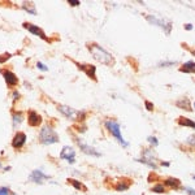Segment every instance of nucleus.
I'll list each match as a JSON object with an SVG mask.
<instances>
[{
    "instance_id": "nucleus-22",
    "label": "nucleus",
    "mask_w": 195,
    "mask_h": 195,
    "mask_svg": "<svg viewBox=\"0 0 195 195\" xmlns=\"http://www.w3.org/2000/svg\"><path fill=\"white\" fill-rule=\"evenodd\" d=\"M151 191L152 192H156V194H164L166 192V187L164 186L163 182H159V183H155L152 187H151Z\"/></svg>"
},
{
    "instance_id": "nucleus-28",
    "label": "nucleus",
    "mask_w": 195,
    "mask_h": 195,
    "mask_svg": "<svg viewBox=\"0 0 195 195\" xmlns=\"http://www.w3.org/2000/svg\"><path fill=\"white\" fill-rule=\"evenodd\" d=\"M37 68H38L39 70H42V72H47V70H48V68L44 65L43 63H40V61H38V63H37Z\"/></svg>"
},
{
    "instance_id": "nucleus-11",
    "label": "nucleus",
    "mask_w": 195,
    "mask_h": 195,
    "mask_svg": "<svg viewBox=\"0 0 195 195\" xmlns=\"http://www.w3.org/2000/svg\"><path fill=\"white\" fill-rule=\"evenodd\" d=\"M50 178H51V177L47 176V174H44L40 169H35V171L31 172V174L29 177V181H31L34 183H43L44 181H47Z\"/></svg>"
},
{
    "instance_id": "nucleus-3",
    "label": "nucleus",
    "mask_w": 195,
    "mask_h": 195,
    "mask_svg": "<svg viewBox=\"0 0 195 195\" xmlns=\"http://www.w3.org/2000/svg\"><path fill=\"white\" fill-rule=\"evenodd\" d=\"M39 142L42 145H54L59 142V135L54 130V128H51L50 125H44L39 131Z\"/></svg>"
},
{
    "instance_id": "nucleus-17",
    "label": "nucleus",
    "mask_w": 195,
    "mask_h": 195,
    "mask_svg": "<svg viewBox=\"0 0 195 195\" xmlns=\"http://www.w3.org/2000/svg\"><path fill=\"white\" fill-rule=\"evenodd\" d=\"M180 72L182 73H195V61H187V63H185L180 66Z\"/></svg>"
},
{
    "instance_id": "nucleus-39",
    "label": "nucleus",
    "mask_w": 195,
    "mask_h": 195,
    "mask_svg": "<svg viewBox=\"0 0 195 195\" xmlns=\"http://www.w3.org/2000/svg\"><path fill=\"white\" fill-rule=\"evenodd\" d=\"M0 168H2V163H0Z\"/></svg>"
},
{
    "instance_id": "nucleus-21",
    "label": "nucleus",
    "mask_w": 195,
    "mask_h": 195,
    "mask_svg": "<svg viewBox=\"0 0 195 195\" xmlns=\"http://www.w3.org/2000/svg\"><path fill=\"white\" fill-rule=\"evenodd\" d=\"M68 182L72 185L76 190H81V191H86V190H87L86 186H85L82 182H79V181H77V180H74V178H68Z\"/></svg>"
},
{
    "instance_id": "nucleus-20",
    "label": "nucleus",
    "mask_w": 195,
    "mask_h": 195,
    "mask_svg": "<svg viewBox=\"0 0 195 195\" xmlns=\"http://www.w3.org/2000/svg\"><path fill=\"white\" fill-rule=\"evenodd\" d=\"M131 182L130 181H126V180H122L120 181L119 183H116V186H114V189H116L117 191H126L129 187H130Z\"/></svg>"
},
{
    "instance_id": "nucleus-23",
    "label": "nucleus",
    "mask_w": 195,
    "mask_h": 195,
    "mask_svg": "<svg viewBox=\"0 0 195 195\" xmlns=\"http://www.w3.org/2000/svg\"><path fill=\"white\" fill-rule=\"evenodd\" d=\"M22 120H24V116H22L21 112H14L13 113V125L14 126L20 125V124L22 122Z\"/></svg>"
},
{
    "instance_id": "nucleus-16",
    "label": "nucleus",
    "mask_w": 195,
    "mask_h": 195,
    "mask_svg": "<svg viewBox=\"0 0 195 195\" xmlns=\"http://www.w3.org/2000/svg\"><path fill=\"white\" fill-rule=\"evenodd\" d=\"M176 105H177L178 108L185 109V111H187V112L192 111V108L190 107L191 103H190V100H189V97H186V96H182V97H180L178 100H176Z\"/></svg>"
},
{
    "instance_id": "nucleus-12",
    "label": "nucleus",
    "mask_w": 195,
    "mask_h": 195,
    "mask_svg": "<svg viewBox=\"0 0 195 195\" xmlns=\"http://www.w3.org/2000/svg\"><path fill=\"white\" fill-rule=\"evenodd\" d=\"M26 143V134L24 131H17L13 139H12V147L13 148H21Z\"/></svg>"
},
{
    "instance_id": "nucleus-33",
    "label": "nucleus",
    "mask_w": 195,
    "mask_h": 195,
    "mask_svg": "<svg viewBox=\"0 0 195 195\" xmlns=\"http://www.w3.org/2000/svg\"><path fill=\"white\" fill-rule=\"evenodd\" d=\"M70 5H72V7H78L79 4H81V3H79V2H77V0H69V2H68Z\"/></svg>"
},
{
    "instance_id": "nucleus-24",
    "label": "nucleus",
    "mask_w": 195,
    "mask_h": 195,
    "mask_svg": "<svg viewBox=\"0 0 195 195\" xmlns=\"http://www.w3.org/2000/svg\"><path fill=\"white\" fill-rule=\"evenodd\" d=\"M147 140H148V143L151 145V147H152V148L159 146V139H157L156 137H154V135H150V137H147Z\"/></svg>"
},
{
    "instance_id": "nucleus-35",
    "label": "nucleus",
    "mask_w": 195,
    "mask_h": 195,
    "mask_svg": "<svg viewBox=\"0 0 195 195\" xmlns=\"http://www.w3.org/2000/svg\"><path fill=\"white\" fill-rule=\"evenodd\" d=\"M17 97H20V94H18V91H14L13 92V100H16Z\"/></svg>"
},
{
    "instance_id": "nucleus-19",
    "label": "nucleus",
    "mask_w": 195,
    "mask_h": 195,
    "mask_svg": "<svg viewBox=\"0 0 195 195\" xmlns=\"http://www.w3.org/2000/svg\"><path fill=\"white\" fill-rule=\"evenodd\" d=\"M22 9H25L28 13H30V14H37V9H35V5H34V3H31V2H24L22 3Z\"/></svg>"
},
{
    "instance_id": "nucleus-36",
    "label": "nucleus",
    "mask_w": 195,
    "mask_h": 195,
    "mask_svg": "<svg viewBox=\"0 0 195 195\" xmlns=\"http://www.w3.org/2000/svg\"><path fill=\"white\" fill-rule=\"evenodd\" d=\"M160 164H161L163 166H166V168H168V166H171V163H169V161H161Z\"/></svg>"
},
{
    "instance_id": "nucleus-14",
    "label": "nucleus",
    "mask_w": 195,
    "mask_h": 195,
    "mask_svg": "<svg viewBox=\"0 0 195 195\" xmlns=\"http://www.w3.org/2000/svg\"><path fill=\"white\" fill-rule=\"evenodd\" d=\"M164 186L166 189H171V190H180L181 189V181L176 177H168V178L164 180Z\"/></svg>"
},
{
    "instance_id": "nucleus-34",
    "label": "nucleus",
    "mask_w": 195,
    "mask_h": 195,
    "mask_svg": "<svg viewBox=\"0 0 195 195\" xmlns=\"http://www.w3.org/2000/svg\"><path fill=\"white\" fill-rule=\"evenodd\" d=\"M183 28H185V30H187V31H191V30L194 29V26H192L191 24H186V25L183 26Z\"/></svg>"
},
{
    "instance_id": "nucleus-13",
    "label": "nucleus",
    "mask_w": 195,
    "mask_h": 195,
    "mask_svg": "<svg viewBox=\"0 0 195 195\" xmlns=\"http://www.w3.org/2000/svg\"><path fill=\"white\" fill-rule=\"evenodd\" d=\"M2 74L5 79V82L8 86H16L17 83H18V78L16 77V74L13 72H11V70H8V69H3L2 70Z\"/></svg>"
},
{
    "instance_id": "nucleus-9",
    "label": "nucleus",
    "mask_w": 195,
    "mask_h": 195,
    "mask_svg": "<svg viewBox=\"0 0 195 195\" xmlns=\"http://www.w3.org/2000/svg\"><path fill=\"white\" fill-rule=\"evenodd\" d=\"M60 159L61 160H66L70 164H73L76 161V151L73 150V147L64 146L63 150H61V152H60Z\"/></svg>"
},
{
    "instance_id": "nucleus-4",
    "label": "nucleus",
    "mask_w": 195,
    "mask_h": 195,
    "mask_svg": "<svg viewBox=\"0 0 195 195\" xmlns=\"http://www.w3.org/2000/svg\"><path fill=\"white\" fill-rule=\"evenodd\" d=\"M105 128L108 129V131L112 134V137H114L117 139V142L122 146V147H129V142L128 140H125L124 139V137H122V134H121V126L119 125V124L114 121V120H107L105 121Z\"/></svg>"
},
{
    "instance_id": "nucleus-27",
    "label": "nucleus",
    "mask_w": 195,
    "mask_h": 195,
    "mask_svg": "<svg viewBox=\"0 0 195 195\" xmlns=\"http://www.w3.org/2000/svg\"><path fill=\"white\" fill-rule=\"evenodd\" d=\"M186 143L190 145L191 147H195V135H194V134L190 135V137L187 138V140H186Z\"/></svg>"
},
{
    "instance_id": "nucleus-38",
    "label": "nucleus",
    "mask_w": 195,
    "mask_h": 195,
    "mask_svg": "<svg viewBox=\"0 0 195 195\" xmlns=\"http://www.w3.org/2000/svg\"><path fill=\"white\" fill-rule=\"evenodd\" d=\"M194 109H195V103H194Z\"/></svg>"
},
{
    "instance_id": "nucleus-18",
    "label": "nucleus",
    "mask_w": 195,
    "mask_h": 195,
    "mask_svg": "<svg viewBox=\"0 0 195 195\" xmlns=\"http://www.w3.org/2000/svg\"><path fill=\"white\" fill-rule=\"evenodd\" d=\"M177 124H178L180 126H186V128H191V129H195V121L185 117V116H181L178 117V120H177Z\"/></svg>"
},
{
    "instance_id": "nucleus-31",
    "label": "nucleus",
    "mask_w": 195,
    "mask_h": 195,
    "mask_svg": "<svg viewBox=\"0 0 195 195\" xmlns=\"http://www.w3.org/2000/svg\"><path fill=\"white\" fill-rule=\"evenodd\" d=\"M157 180H159V177H157L156 174H152V173H151V174L148 176V182H152V181H157Z\"/></svg>"
},
{
    "instance_id": "nucleus-1",
    "label": "nucleus",
    "mask_w": 195,
    "mask_h": 195,
    "mask_svg": "<svg viewBox=\"0 0 195 195\" xmlns=\"http://www.w3.org/2000/svg\"><path fill=\"white\" fill-rule=\"evenodd\" d=\"M87 48H88V51L91 52L92 57L96 61H99V63H102L104 65H108V66L114 65V57L109 54L107 50H104L102 46H99L97 43H94V42L92 43H88L87 44Z\"/></svg>"
},
{
    "instance_id": "nucleus-7",
    "label": "nucleus",
    "mask_w": 195,
    "mask_h": 195,
    "mask_svg": "<svg viewBox=\"0 0 195 195\" xmlns=\"http://www.w3.org/2000/svg\"><path fill=\"white\" fill-rule=\"evenodd\" d=\"M76 140H77V143H78V146H79V150H81L83 154L90 155V156H95V157H100V156H102V154L97 151V150H95V147L88 146L87 143H85V142L81 140L79 138H76Z\"/></svg>"
},
{
    "instance_id": "nucleus-5",
    "label": "nucleus",
    "mask_w": 195,
    "mask_h": 195,
    "mask_svg": "<svg viewBox=\"0 0 195 195\" xmlns=\"http://www.w3.org/2000/svg\"><path fill=\"white\" fill-rule=\"evenodd\" d=\"M146 20L151 24V25H155L157 28H160L161 30H164V33L166 35H169L171 31H172V22L169 20L164 18V17H159V16H154V14H147L146 16Z\"/></svg>"
},
{
    "instance_id": "nucleus-37",
    "label": "nucleus",
    "mask_w": 195,
    "mask_h": 195,
    "mask_svg": "<svg viewBox=\"0 0 195 195\" xmlns=\"http://www.w3.org/2000/svg\"><path fill=\"white\" fill-rule=\"evenodd\" d=\"M192 178H194V180H195V176H192Z\"/></svg>"
},
{
    "instance_id": "nucleus-32",
    "label": "nucleus",
    "mask_w": 195,
    "mask_h": 195,
    "mask_svg": "<svg viewBox=\"0 0 195 195\" xmlns=\"http://www.w3.org/2000/svg\"><path fill=\"white\" fill-rule=\"evenodd\" d=\"M8 57H11V55H9V54H5L4 56H0V64H3V63H5V60H7Z\"/></svg>"
},
{
    "instance_id": "nucleus-2",
    "label": "nucleus",
    "mask_w": 195,
    "mask_h": 195,
    "mask_svg": "<svg viewBox=\"0 0 195 195\" xmlns=\"http://www.w3.org/2000/svg\"><path fill=\"white\" fill-rule=\"evenodd\" d=\"M138 163H142L152 169H157V165H159V157L156 155V152L154 151L152 147H148L142 150V156L139 159H137Z\"/></svg>"
},
{
    "instance_id": "nucleus-15",
    "label": "nucleus",
    "mask_w": 195,
    "mask_h": 195,
    "mask_svg": "<svg viewBox=\"0 0 195 195\" xmlns=\"http://www.w3.org/2000/svg\"><path fill=\"white\" fill-rule=\"evenodd\" d=\"M28 121L30 126H39L42 122V116L35 111H29L28 113Z\"/></svg>"
},
{
    "instance_id": "nucleus-29",
    "label": "nucleus",
    "mask_w": 195,
    "mask_h": 195,
    "mask_svg": "<svg viewBox=\"0 0 195 195\" xmlns=\"http://www.w3.org/2000/svg\"><path fill=\"white\" fill-rule=\"evenodd\" d=\"M174 64V61H161V63H159V66H172Z\"/></svg>"
},
{
    "instance_id": "nucleus-25",
    "label": "nucleus",
    "mask_w": 195,
    "mask_h": 195,
    "mask_svg": "<svg viewBox=\"0 0 195 195\" xmlns=\"http://www.w3.org/2000/svg\"><path fill=\"white\" fill-rule=\"evenodd\" d=\"M0 195H16L8 187H0Z\"/></svg>"
},
{
    "instance_id": "nucleus-6",
    "label": "nucleus",
    "mask_w": 195,
    "mask_h": 195,
    "mask_svg": "<svg viewBox=\"0 0 195 195\" xmlns=\"http://www.w3.org/2000/svg\"><path fill=\"white\" fill-rule=\"evenodd\" d=\"M57 109L66 116L68 119H72V120H78V121H83L86 119V113L81 112V111H77L74 108H72L70 105H65V104H59L57 105Z\"/></svg>"
},
{
    "instance_id": "nucleus-8",
    "label": "nucleus",
    "mask_w": 195,
    "mask_h": 195,
    "mask_svg": "<svg viewBox=\"0 0 195 195\" xmlns=\"http://www.w3.org/2000/svg\"><path fill=\"white\" fill-rule=\"evenodd\" d=\"M24 28L28 30L29 33H31L33 35H37V37H39V38H42L43 40H47V42H50V39L47 38V35H46V33L43 31V29H40L39 26H37V25H33V24H28V22H24Z\"/></svg>"
},
{
    "instance_id": "nucleus-30",
    "label": "nucleus",
    "mask_w": 195,
    "mask_h": 195,
    "mask_svg": "<svg viewBox=\"0 0 195 195\" xmlns=\"http://www.w3.org/2000/svg\"><path fill=\"white\" fill-rule=\"evenodd\" d=\"M183 190H185V192L187 194V195H195V189H192V187L186 186V187H183Z\"/></svg>"
},
{
    "instance_id": "nucleus-10",
    "label": "nucleus",
    "mask_w": 195,
    "mask_h": 195,
    "mask_svg": "<svg viewBox=\"0 0 195 195\" xmlns=\"http://www.w3.org/2000/svg\"><path fill=\"white\" fill-rule=\"evenodd\" d=\"M78 69L79 70H82V72L88 77V78H91L92 81H97L96 79V68L95 65H91V64H79V63H76Z\"/></svg>"
},
{
    "instance_id": "nucleus-26",
    "label": "nucleus",
    "mask_w": 195,
    "mask_h": 195,
    "mask_svg": "<svg viewBox=\"0 0 195 195\" xmlns=\"http://www.w3.org/2000/svg\"><path fill=\"white\" fill-rule=\"evenodd\" d=\"M145 107H146V109L147 111H150V112H152L154 111V103H151L150 100H145Z\"/></svg>"
}]
</instances>
